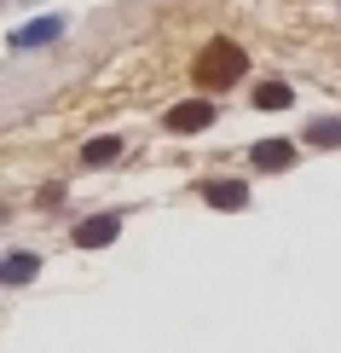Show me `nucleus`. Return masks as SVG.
<instances>
[{"mask_svg": "<svg viewBox=\"0 0 341 353\" xmlns=\"http://www.w3.org/2000/svg\"><path fill=\"white\" fill-rule=\"evenodd\" d=\"M203 197H209V209L237 214V209L249 203V185H243V180H209V185H203Z\"/></svg>", "mask_w": 341, "mask_h": 353, "instance_id": "obj_4", "label": "nucleus"}, {"mask_svg": "<svg viewBox=\"0 0 341 353\" xmlns=\"http://www.w3.org/2000/svg\"><path fill=\"white\" fill-rule=\"evenodd\" d=\"M307 139H313V145H341V122H313Z\"/></svg>", "mask_w": 341, "mask_h": 353, "instance_id": "obj_10", "label": "nucleus"}, {"mask_svg": "<svg viewBox=\"0 0 341 353\" xmlns=\"http://www.w3.org/2000/svg\"><path fill=\"white\" fill-rule=\"evenodd\" d=\"M116 151H122V139H87L81 145V163L87 168H105V163H116Z\"/></svg>", "mask_w": 341, "mask_h": 353, "instance_id": "obj_8", "label": "nucleus"}, {"mask_svg": "<svg viewBox=\"0 0 341 353\" xmlns=\"http://www.w3.org/2000/svg\"><path fill=\"white\" fill-rule=\"evenodd\" d=\"M255 105L260 110H289V87L284 81H260L255 87Z\"/></svg>", "mask_w": 341, "mask_h": 353, "instance_id": "obj_9", "label": "nucleus"}, {"mask_svg": "<svg viewBox=\"0 0 341 353\" xmlns=\"http://www.w3.org/2000/svg\"><path fill=\"white\" fill-rule=\"evenodd\" d=\"M209 122H214V105H203V99H185V105L168 110V128H174V134H203Z\"/></svg>", "mask_w": 341, "mask_h": 353, "instance_id": "obj_2", "label": "nucleus"}, {"mask_svg": "<svg viewBox=\"0 0 341 353\" xmlns=\"http://www.w3.org/2000/svg\"><path fill=\"white\" fill-rule=\"evenodd\" d=\"M35 272H41L35 255H6V261H0V284H29Z\"/></svg>", "mask_w": 341, "mask_h": 353, "instance_id": "obj_7", "label": "nucleus"}, {"mask_svg": "<svg viewBox=\"0 0 341 353\" xmlns=\"http://www.w3.org/2000/svg\"><path fill=\"white\" fill-rule=\"evenodd\" d=\"M243 70H249V58L237 41H209L197 52V64H191V76H197V87H231Z\"/></svg>", "mask_w": 341, "mask_h": 353, "instance_id": "obj_1", "label": "nucleus"}, {"mask_svg": "<svg viewBox=\"0 0 341 353\" xmlns=\"http://www.w3.org/2000/svg\"><path fill=\"white\" fill-rule=\"evenodd\" d=\"M58 35H64V18H41V23L12 29V47H41V41H58Z\"/></svg>", "mask_w": 341, "mask_h": 353, "instance_id": "obj_6", "label": "nucleus"}, {"mask_svg": "<svg viewBox=\"0 0 341 353\" xmlns=\"http://www.w3.org/2000/svg\"><path fill=\"white\" fill-rule=\"evenodd\" d=\"M295 163V145L289 139H266V145H255V168L260 174H284Z\"/></svg>", "mask_w": 341, "mask_h": 353, "instance_id": "obj_5", "label": "nucleus"}, {"mask_svg": "<svg viewBox=\"0 0 341 353\" xmlns=\"http://www.w3.org/2000/svg\"><path fill=\"white\" fill-rule=\"evenodd\" d=\"M116 232H122V214H93V220H81V226H76V243L81 249H105Z\"/></svg>", "mask_w": 341, "mask_h": 353, "instance_id": "obj_3", "label": "nucleus"}]
</instances>
